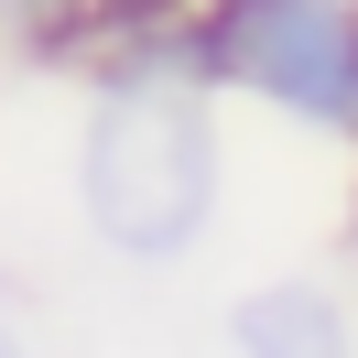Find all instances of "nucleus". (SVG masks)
<instances>
[{
  "mask_svg": "<svg viewBox=\"0 0 358 358\" xmlns=\"http://www.w3.org/2000/svg\"><path fill=\"white\" fill-rule=\"evenodd\" d=\"M196 76L358 152V0H196Z\"/></svg>",
  "mask_w": 358,
  "mask_h": 358,
  "instance_id": "nucleus-2",
  "label": "nucleus"
},
{
  "mask_svg": "<svg viewBox=\"0 0 358 358\" xmlns=\"http://www.w3.org/2000/svg\"><path fill=\"white\" fill-rule=\"evenodd\" d=\"M98 0H0V44L22 55V66H44V76H87V55H98Z\"/></svg>",
  "mask_w": 358,
  "mask_h": 358,
  "instance_id": "nucleus-4",
  "label": "nucleus"
},
{
  "mask_svg": "<svg viewBox=\"0 0 358 358\" xmlns=\"http://www.w3.org/2000/svg\"><path fill=\"white\" fill-rule=\"evenodd\" d=\"M336 261H348V282H358V163H348V206H336Z\"/></svg>",
  "mask_w": 358,
  "mask_h": 358,
  "instance_id": "nucleus-6",
  "label": "nucleus"
},
{
  "mask_svg": "<svg viewBox=\"0 0 358 358\" xmlns=\"http://www.w3.org/2000/svg\"><path fill=\"white\" fill-rule=\"evenodd\" d=\"M228 358H358V304L315 271H271L217 315Z\"/></svg>",
  "mask_w": 358,
  "mask_h": 358,
  "instance_id": "nucleus-3",
  "label": "nucleus"
},
{
  "mask_svg": "<svg viewBox=\"0 0 358 358\" xmlns=\"http://www.w3.org/2000/svg\"><path fill=\"white\" fill-rule=\"evenodd\" d=\"M0 358H44V348H33V336L11 326V315H0Z\"/></svg>",
  "mask_w": 358,
  "mask_h": 358,
  "instance_id": "nucleus-7",
  "label": "nucleus"
},
{
  "mask_svg": "<svg viewBox=\"0 0 358 358\" xmlns=\"http://www.w3.org/2000/svg\"><path fill=\"white\" fill-rule=\"evenodd\" d=\"M228 206V141L206 87H131L98 76L76 120V228L131 271H174L206 250Z\"/></svg>",
  "mask_w": 358,
  "mask_h": 358,
  "instance_id": "nucleus-1",
  "label": "nucleus"
},
{
  "mask_svg": "<svg viewBox=\"0 0 358 358\" xmlns=\"http://www.w3.org/2000/svg\"><path fill=\"white\" fill-rule=\"evenodd\" d=\"M174 11H196V0H98V22H109V33H141V22H174Z\"/></svg>",
  "mask_w": 358,
  "mask_h": 358,
  "instance_id": "nucleus-5",
  "label": "nucleus"
}]
</instances>
